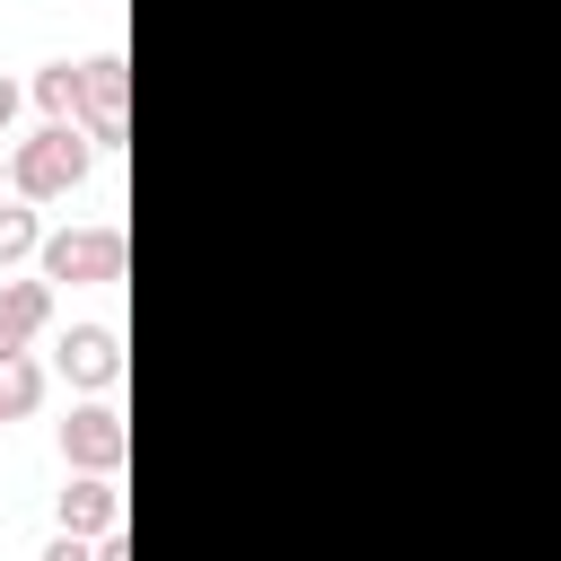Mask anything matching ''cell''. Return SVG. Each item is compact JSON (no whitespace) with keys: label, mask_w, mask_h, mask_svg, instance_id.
I'll use <instances>...</instances> for the list:
<instances>
[{"label":"cell","mask_w":561,"mask_h":561,"mask_svg":"<svg viewBox=\"0 0 561 561\" xmlns=\"http://www.w3.org/2000/svg\"><path fill=\"white\" fill-rule=\"evenodd\" d=\"M61 456H70V465H88V473H105V465H123V421H114L105 403H88V412H70V421H61Z\"/></svg>","instance_id":"cell-3"},{"label":"cell","mask_w":561,"mask_h":561,"mask_svg":"<svg viewBox=\"0 0 561 561\" xmlns=\"http://www.w3.org/2000/svg\"><path fill=\"white\" fill-rule=\"evenodd\" d=\"M114 368H123L114 324H70V333H61V377H79V386H114Z\"/></svg>","instance_id":"cell-4"},{"label":"cell","mask_w":561,"mask_h":561,"mask_svg":"<svg viewBox=\"0 0 561 561\" xmlns=\"http://www.w3.org/2000/svg\"><path fill=\"white\" fill-rule=\"evenodd\" d=\"M79 79H88V123H96V140L114 149V140H123V61L96 53V61H79Z\"/></svg>","instance_id":"cell-5"},{"label":"cell","mask_w":561,"mask_h":561,"mask_svg":"<svg viewBox=\"0 0 561 561\" xmlns=\"http://www.w3.org/2000/svg\"><path fill=\"white\" fill-rule=\"evenodd\" d=\"M96 561H131V552H123V543H105V552H96Z\"/></svg>","instance_id":"cell-13"},{"label":"cell","mask_w":561,"mask_h":561,"mask_svg":"<svg viewBox=\"0 0 561 561\" xmlns=\"http://www.w3.org/2000/svg\"><path fill=\"white\" fill-rule=\"evenodd\" d=\"M44 280H123V237L114 228H70L44 245Z\"/></svg>","instance_id":"cell-2"},{"label":"cell","mask_w":561,"mask_h":561,"mask_svg":"<svg viewBox=\"0 0 561 561\" xmlns=\"http://www.w3.org/2000/svg\"><path fill=\"white\" fill-rule=\"evenodd\" d=\"M61 526H70V535L114 526V482H70V491H61Z\"/></svg>","instance_id":"cell-7"},{"label":"cell","mask_w":561,"mask_h":561,"mask_svg":"<svg viewBox=\"0 0 561 561\" xmlns=\"http://www.w3.org/2000/svg\"><path fill=\"white\" fill-rule=\"evenodd\" d=\"M44 316H53V289H44V280H9V289H0V359L26 351V333H35Z\"/></svg>","instance_id":"cell-6"},{"label":"cell","mask_w":561,"mask_h":561,"mask_svg":"<svg viewBox=\"0 0 561 561\" xmlns=\"http://www.w3.org/2000/svg\"><path fill=\"white\" fill-rule=\"evenodd\" d=\"M0 175H9V158H0Z\"/></svg>","instance_id":"cell-14"},{"label":"cell","mask_w":561,"mask_h":561,"mask_svg":"<svg viewBox=\"0 0 561 561\" xmlns=\"http://www.w3.org/2000/svg\"><path fill=\"white\" fill-rule=\"evenodd\" d=\"M44 561H96V552H88V543H79V535H70V526H61V535H53V552H44Z\"/></svg>","instance_id":"cell-11"},{"label":"cell","mask_w":561,"mask_h":561,"mask_svg":"<svg viewBox=\"0 0 561 561\" xmlns=\"http://www.w3.org/2000/svg\"><path fill=\"white\" fill-rule=\"evenodd\" d=\"M44 237H35V210H0V263H18V254H35Z\"/></svg>","instance_id":"cell-10"},{"label":"cell","mask_w":561,"mask_h":561,"mask_svg":"<svg viewBox=\"0 0 561 561\" xmlns=\"http://www.w3.org/2000/svg\"><path fill=\"white\" fill-rule=\"evenodd\" d=\"M35 394H44V368H35L26 351H9V359H0V421L35 412Z\"/></svg>","instance_id":"cell-9"},{"label":"cell","mask_w":561,"mask_h":561,"mask_svg":"<svg viewBox=\"0 0 561 561\" xmlns=\"http://www.w3.org/2000/svg\"><path fill=\"white\" fill-rule=\"evenodd\" d=\"M35 96H44V114H53V123H79V114H88V79H79L70 61H53V70L35 79Z\"/></svg>","instance_id":"cell-8"},{"label":"cell","mask_w":561,"mask_h":561,"mask_svg":"<svg viewBox=\"0 0 561 561\" xmlns=\"http://www.w3.org/2000/svg\"><path fill=\"white\" fill-rule=\"evenodd\" d=\"M9 114H18V88H9V79H0V123H9Z\"/></svg>","instance_id":"cell-12"},{"label":"cell","mask_w":561,"mask_h":561,"mask_svg":"<svg viewBox=\"0 0 561 561\" xmlns=\"http://www.w3.org/2000/svg\"><path fill=\"white\" fill-rule=\"evenodd\" d=\"M9 175H18V193H26V202H53V193H70V184L88 175V140H79L70 123H44V131L9 158Z\"/></svg>","instance_id":"cell-1"}]
</instances>
